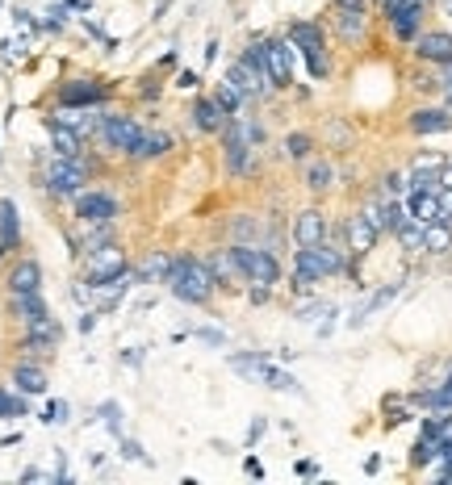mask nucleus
<instances>
[{
  "instance_id": "obj_28",
  "label": "nucleus",
  "mask_w": 452,
  "mask_h": 485,
  "mask_svg": "<svg viewBox=\"0 0 452 485\" xmlns=\"http://www.w3.org/2000/svg\"><path fill=\"white\" fill-rule=\"evenodd\" d=\"M168 268H172V260H168V255L151 251L147 260H143V268H138V272H135V280H138V285H151V280H155V277H168Z\"/></svg>"
},
{
  "instance_id": "obj_25",
  "label": "nucleus",
  "mask_w": 452,
  "mask_h": 485,
  "mask_svg": "<svg viewBox=\"0 0 452 485\" xmlns=\"http://www.w3.org/2000/svg\"><path fill=\"white\" fill-rule=\"evenodd\" d=\"M331 184H335V168H331L327 159H315V163L306 168V189H315V193H327Z\"/></svg>"
},
{
  "instance_id": "obj_37",
  "label": "nucleus",
  "mask_w": 452,
  "mask_h": 485,
  "mask_svg": "<svg viewBox=\"0 0 452 485\" xmlns=\"http://www.w3.org/2000/svg\"><path fill=\"white\" fill-rule=\"evenodd\" d=\"M42 423H67V401H50L47 414H42Z\"/></svg>"
},
{
  "instance_id": "obj_3",
  "label": "nucleus",
  "mask_w": 452,
  "mask_h": 485,
  "mask_svg": "<svg viewBox=\"0 0 452 485\" xmlns=\"http://www.w3.org/2000/svg\"><path fill=\"white\" fill-rule=\"evenodd\" d=\"M289 42H294V50L306 59L310 75H315V80H327L331 59H327V38H323V30H318L315 22H294L289 25Z\"/></svg>"
},
{
  "instance_id": "obj_34",
  "label": "nucleus",
  "mask_w": 452,
  "mask_h": 485,
  "mask_svg": "<svg viewBox=\"0 0 452 485\" xmlns=\"http://www.w3.org/2000/svg\"><path fill=\"white\" fill-rule=\"evenodd\" d=\"M381 197H411V181H406L403 172H390L381 181Z\"/></svg>"
},
{
  "instance_id": "obj_13",
  "label": "nucleus",
  "mask_w": 452,
  "mask_h": 485,
  "mask_svg": "<svg viewBox=\"0 0 452 485\" xmlns=\"http://www.w3.org/2000/svg\"><path fill=\"white\" fill-rule=\"evenodd\" d=\"M318 280H327V272H323V264H318V251L315 247H297V255H294V289L306 293L310 285H318Z\"/></svg>"
},
{
  "instance_id": "obj_4",
  "label": "nucleus",
  "mask_w": 452,
  "mask_h": 485,
  "mask_svg": "<svg viewBox=\"0 0 452 485\" xmlns=\"http://www.w3.org/2000/svg\"><path fill=\"white\" fill-rule=\"evenodd\" d=\"M84 181H88V172L80 159H50L47 163V189L55 197H75V193H84Z\"/></svg>"
},
{
  "instance_id": "obj_17",
  "label": "nucleus",
  "mask_w": 452,
  "mask_h": 485,
  "mask_svg": "<svg viewBox=\"0 0 452 485\" xmlns=\"http://www.w3.org/2000/svg\"><path fill=\"white\" fill-rule=\"evenodd\" d=\"M9 310L13 318L22 322V327H38V322H47V302H42V293H22V297H9Z\"/></svg>"
},
{
  "instance_id": "obj_38",
  "label": "nucleus",
  "mask_w": 452,
  "mask_h": 485,
  "mask_svg": "<svg viewBox=\"0 0 452 485\" xmlns=\"http://www.w3.org/2000/svg\"><path fill=\"white\" fill-rule=\"evenodd\" d=\"M122 456H126V461H138V464H147V456H143V448H138L135 439H122Z\"/></svg>"
},
{
  "instance_id": "obj_44",
  "label": "nucleus",
  "mask_w": 452,
  "mask_h": 485,
  "mask_svg": "<svg viewBox=\"0 0 452 485\" xmlns=\"http://www.w3.org/2000/svg\"><path fill=\"white\" fill-rule=\"evenodd\" d=\"M0 255H4V242H0Z\"/></svg>"
},
{
  "instance_id": "obj_35",
  "label": "nucleus",
  "mask_w": 452,
  "mask_h": 485,
  "mask_svg": "<svg viewBox=\"0 0 452 485\" xmlns=\"http://www.w3.org/2000/svg\"><path fill=\"white\" fill-rule=\"evenodd\" d=\"M423 231H428V226H419V222L411 218L403 231H398V242H403V247H411V251H423Z\"/></svg>"
},
{
  "instance_id": "obj_6",
  "label": "nucleus",
  "mask_w": 452,
  "mask_h": 485,
  "mask_svg": "<svg viewBox=\"0 0 452 485\" xmlns=\"http://www.w3.org/2000/svg\"><path fill=\"white\" fill-rule=\"evenodd\" d=\"M294 42L289 38H264V63H269V80L272 88H289L294 84Z\"/></svg>"
},
{
  "instance_id": "obj_27",
  "label": "nucleus",
  "mask_w": 452,
  "mask_h": 485,
  "mask_svg": "<svg viewBox=\"0 0 452 485\" xmlns=\"http://www.w3.org/2000/svg\"><path fill=\"white\" fill-rule=\"evenodd\" d=\"M214 97H218V105H222V110H226V113H231V118H235V113H239V105H244V101H247V93H244V88H239V84H235L231 75H226V80H222V84H218V93H214Z\"/></svg>"
},
{
  "instance_id": "obj_40",
  "label": "nucleus",
  "mask_w": 452,
  "mask_h": 485,
  "mask_svg": "<svg viewBox=\"0 0 452 485\" xmlns=\"http://www.w3.org/2000/svg\"><path fill=\"white\" fill-rule=\"evenodd\" d=\"M101 414H105L110 431H122V423H118V406H113V401H105V406H101Z\"/></svg>"
},
{
  "instance_id": "obj_11",
  "label": "nucleus",
  "mask_w": 452,
  "mask_h": 485,
  "mask_svg": "<svg viewBox=\"0 0 452 485\" xmlns=\"http://www.w3.org/2000/svg\"><path fill=\"white\" fill-rule=\"evenodd\" d=\"M138 134H143V126H138L135 118H118V113H110V118L101 121V138H105L113 151H122V155H130V146H135Z\"/></svg>"
},
{
  "instance_id": "obj_20",
  "label": "nucleus",
  "mask_w": 452,
  "mask_h": 485,
  "mask_svg": "<svg viewBox=\"0 0 452 485\" xmlns=\"http://www.w3.org/2000/svg\"><path fill=\"white\" fill-rule=\"evenodd\" d=\"M168 151H172V134L164 130H143L135 138V146H130L135 159H159V155H168Z\"/></svg>"
},
{
  "instance_id": "obj_15",
  "label": "nucleus",
  "mask_w": 452,
  "mask_h": 485,
  "mask_svg": "<svg viewBox=\"0 0 452 485\" xmlns=\"http://www.w3.org/2000/svg\"><path fill=\"white\" fill-rule=\"evenodd\" d=\"M105 97H110V93H105V84H97V80H72V84L59 93V105H80V110H93V105H101Z\"/></svg>"
},
{
  "instance_id": "obj_1",
  "label": "nucleus",
  "mask_w": 452,
  "mask_h": 485,
  "mask_svg": "<svg viewBox=\"0 0 452 485\" xmlns=\"http://www.w3.org/2000/svg\"><path fill=\"white\" fill-rule=\"evenodd\" d=\"M168 285H172V293H176L181 302H189V305H206L209 297H214V289H218L214 272H209V268L201 264V260H189V255L172 260V268H168Z\"/></svg>"
},
{
  "instance_id": "obj_33",
  "label": "nucleus",
  "mask_w": 452,
  "mask_h": 485,
  "mask_svg": "<svg viewBox=\"0 0 452 485\" xmlns=\"http://www.w3.org/2000/svg\"><path fill=\"white\" fill-rule=\"evenodd\" d=\"M260 239V222L252 214H239L235 218V242H256Z\"/></svg>"
},
{
  "instance_id": "obj_10",
  "label": "nucleus",
  "mask_w": 452,
  "mask_h": 485,
  "mask_svg": "<svg viewBox=\"0 0 452 485\" xmlns=\"http://www.w3.org/2000/svg\"><path fill=\"white\" fill-rule=\"evenodd\" d=\"M415 55L431 67H448L452 63V34L448 30H428L415 38Z\"/></svg>"
},
{
  "instance_id": "obj_43",
  "label": "nucleus",
  "mask_w": 452,
  "mask_h": 485,
  "mask_svg": "<svg viewBox=\"0 0 452 485\" xmlns=\"http://www.w3.org/2000/svg\"><path fill=\"white\" fill-rule=\"evenodd\" d=\"M197 340H206V343H222L218 331H197Z\"/></svg>"
},
{
  "instance_id": "obj_32",
  "label": "nucleus",
  "mask_w": 452,
  "mask_h": 485,
  "mask_svg": "<svg viewBox=\"0 0 452 485\" xmlns=\"http://www.w3.org/2000/svg\"><path fill=\"white\" fill-rule=\"evenodd\" d=\"M22 414H25V393L0 389V419H22Z\"/></svg>"
},
{
  "instance_id": "obj_9",
  "label": "nucleus",
  "mask_w": 452,
  "mask_h": 485,
  "mask_svg": "<svg viewBox=\"0 0 452 485\" xmlns=\"http://www.w3.org/2000/svg\"><path fill=\"white\" fill-rule=\"evenodd\" d=\"M75 214H80V222H88V226H101V222H113L118 218V201H113L110 193H75Z\"/></svg>"
},
{
  "instance_id": "obj_23",
  "label": "nucleus",
  "mask_w": 452,
  "mask_h": 485,
  "mask_svg": "<svg viewBox=\"0 0 452 485\" xmlns=\"http://www.w3.org/2000/svg\"><path fill=\"white\" fill-rule=\"evenodd\" d=\"M59 322L55 318H47V322H38V327H25V348L30 352H50L55 343H59Z\"/></svg>"
},
{
  "instance_id": "obj_18",
  "label": "nucleus",
  "mask_w": 452,
  "mask_h": 485,
  "mask_svg": "<svg viewBox=\"0 0 452 485\" xmlns=\"http://www.w3.org/2000/svg\"><path fill=\"white\" fill-rule=\"evenodd\" d=\"M42 289V268L38 260H22L9 277V297H22V293H38Z\"/></svg>"
},
{
  "instance_id": "obj_5",
  "label": "nucleus",
  "mask_w": 452,
  "mask_h": 485,
  "mask_svg": "<svg viewBox=\"0 0 452 485\" xmlns=\"http://www.w3.org/2000/svg\"><path fill=\"white\" fill-rule=\"evenodd\" d=\"M381 13H386V25H390V34L398 42H415L423 34V0H398V4Z\"/></svg>"
},
{
  "instance_id": "obj_26",
  "label": "nucleus",
  "mask_w": 452,
  "mask_h": 485,
  "mask_svg": "<svg viewBox=\"0 0 452 485\" xmlns=\"http://www.w3.org/2000/svg\"><path fill=\"white\" fill-rule=\"evenodd\" d=\"M206 268L214 272V280H218V285H226V280L239 277V264H235V255H231V251H214V255L206 260Z\"/></svg>"
},
{
  "instance_id": "obj_12",
  "label": "nucleus",
  "mask_w": 452,
  "mask_h": 485,
  "mask_svg": "<svg viewBox=\"0 0 452 485\" xmlns=\"http://www.w3.org/2000/svg\"><path fill=\"white\" fill-rule=\"evenodd\" d=\"M406 209H411V218H415L419 226H436V222H448L440 193H423V189H419V193L406 197Z\"/></svg>"
},
{
  "instance_id": "obj_21",
  "label": "nucleus",
  "mask_w": 452,
  "mask_h": 485,
  "mask_svg": "<svg viewBox=\"0 0 452 485\" xmlns=\"http://www.w3.org/2000/svg\"><path fill=\"white\" fill-rule=\"evenodd\" d=\"M406 126L415 134H444L452 130V110H415Z\"/></svg>"
},
{
  "instance_id": "obj_41",
  "label": "nucleus",
  "mask_w": 452,
  "mask_h": 485,
  "mask_svg": "<svg viewBox=\"0 0 452 485\" xmlns=\"http://www.w3.org/2000/svg\"><path fill=\"white\" fill-rule=\"evenodd\" d=\"M181 88H189V93L201 88V75H197V72H181Z\"/></svg>"
},
{
  "instance_id": "obj_16",
  "label": "nucleus",
  "mask_w": 452,
  "mask_h": 485,
  "mask_svg": "<svg viewBox=\"0 0 452 485\" xmlns=\"http://www.w3.org/2000/svg\"><path fill=\"white\" fill-rule=\"evenodd\" d=\"M226 121H231V113L218 105V97H201L193 105V126L206 134H222L226 130Z\"/></svg>"
},
{
  "instance_id": "obj_2",
  "label": "nucleus",
  "mask_w": 452,
  "mask_h": 485,
  "mask_svg": "<svg viewBox=\"0 0 452 485\" xmlns=\"http://www.w3.org/2000/svg\"><path fill=\"white\" fill-rule=\"evenodd\" d=\"M231 255H235V264H239V277H247L252 285H269L272 289L281 280V260L264 242H235Z\"/></svg>"
},
{
  "instance_id": "obj_7",
  "label": "nucleus",
  "mask_w": 452,
  "mask_h": 485,
  "mask_svg": "<svg viewBox=\"0 0 452 485\" xmlns=\"http://www.w3.org/2000/svg\"><path fill=\"white\" fill-rule=\"evenodd\" d=\"M231 364L239 368V373H247V376H256V381H264L269 389H281V393H297V381H294L289 373H281L277 364L256 360V356H231Z\"/></svg>"
},
{
  "instance_id": "obj_8",
  "label": "nucleus",
  "mask_w": 452,
  "mask_h": 485,
  "mask_svg": "<svg viewBox=\"0 0 452 485\" xmlns=\"http://www.w3.org/2000/svg\"><path fill=\"white\" fill-rule=\"evenodd\" d=\"M377 239H381V226L368 218L365 209H360V214H352V218H348V226H343V242H348V251H352V255H368Z\"/></svg>"
},
{
  "instance_id": "obj_31",
  "label": "nucleus",
  "mask_w": 452,
  "mask_h": 485,
  "mask_svg": "<svg viewBox=\"0 0 452 485\" xmlns=\"http://www.w3.org/2000/svg\"><path fill=\"white\" fill-rule=\"evenodd\" d=\"M0 242L17 247V206L13 201H0Z\"/></svg>"
},
{
  "instance_id": "obj_24",
  "label": "nucleus",
  "mask_w": 452,
  "mask_h": 485,
  "mask_svg": "<svg viewBox=\"0 0 452 485\" xmlns=\"http://www.w3.org/2000/svg\"><path fill=\"white\" fill-rule=\"evenodd\" d=\"M50 146H55L59 159H80V134L72 126H63V121H50Z\"/></svg>"
},
{
  "instance_id": "obj_39",
  "label": "nucleus",
  "mask_w": 452,
  "mask_h": 485,
  "mask_svg": "<svg viewBox=\"0 0 452 485\" xmlns=\"http://www.w3.org/2000/svg\"><path fill=\"white\" fill-rule=\"evenodd\" d=\"M440 93H444V101H448V110H452V63L440 67Z\"/></svg>"
},
{
  "instance_id": "obj_30",
  "label": "nucleus",
  "mask_w": 452,
  "mask_h": 485,
  "mask_svg": "<svg viewBox=\"0 0 452 485\" xmlns=\"http://www.w3.org/2000/svg\"><path fill=\"white\" fill-rule=\"evenodd\" d=\"M431 461H440V439L423 431V436H419V444H415V452H411V464H415V469H423V464H431Z\"/></svg>"
},
{
  "instance_id": "obj_42",
  "label": "nucleus",
  "mask_w": 452,
  "mask_h": 485,
  "mask_svg": "<svg viewBox=\"0 0 452 485\" xmlns=\"http://www.w3.org/2000/svg\"><path fill=\"white\" fill-rule=\"evenodd\" d=\"M335 9H368V0H335Z\"/></svg>"
},
{
  "instance_id": "obj_14",
  "label": "nucleus",
  "mask_w": 452,
  "mask_h": 485,
  "mask_svg": "<svg viewBox=\"0 0 452 485\" xmlns=\"http://www.w3.org/2000/svg\"><path fill=\"white\" fill-rule=\"evenodd\" d=\"M327 239V218L323 209H302L294 218V242L297 247H315V242Z\"/></svg>"
},
{
  "instance_id": "obj_19",
  "label": "nucleus",
  "mask_w": 452,
  "mask_h": 485,
  "mask_svg": "<svg viewBox=\"0 0 452 485\" xmlns=\"http://www.w3.org/2000/svg\"><path fill=\"white\" fill-rule=\"evenodd\" d=\"M368 30V9H335V34L343 42H360Z\"/></svg>"
},
{
  "instance_id": "obj_36",
  "label": "nucleus",
  "mask_w": 452,
  "mask_h": 485,
  "mask_svg": "<svg viewBox=\"0 0 452 485\" xmlns=\"http://www.w3.org/2000/svg\"><path fill=\"white\" fill-rule=\"evenodd\" d=\"M310 146H315V143H310V134H289V138H285V155H289V159H306V155H310Z\"/></svg>"
},
{
  "instance_id": "obj_29",
  "label": "nucleus",
  "mask_w": 452,
  "mask_h": 485,
  "mask_svg": "<svg viewBox=\"0 0 452 485\" xmlns=\"http://www.w3.org/2000/svg\"><path fill=\"white\" fill-rule=\"evenodd\" d=\"M448 247H452V231H448V222H436V226H428V231H423V251L440 255V251H448Z\"/></svg>"
},
{
  "instance_id": "obj_22",
  "label": "nucleus",
  "mask_w": 452,
  "mask_h": 485,
  "mask_svg": "<svg viewBox=\"0 0 452 485\" xmlns=\"http://www.w3.org/2000/svg\"><path fill=\"white\" fill-rule=\"evenodd\" d=\"M13 385H17V393H25V398L47 393V373H42L38 364H17V368H13Z\"/></svg>"
}]
</instances>
